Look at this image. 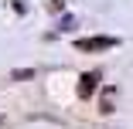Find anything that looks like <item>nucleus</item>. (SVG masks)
Masks as SVG:
<instances>
[{
    "label": "nucleus",
    "instance_id": "obj_3",
    "mask_svg": "<svg viewBox=\"0 0 133 129\" xmlns=\"http://www.w3.org/2000/svg\"><path fill=\"white\" fill-rule=\"evenodd\" d=\"M113 95H116V88H106V95H102V112H113Z\"/></svg>",
    "mask_w": 133,
    "mask_h": 129
},
{
    "label": "nucleus",
    "instance_id": "obj_2",
    "mask_svg": "<svg viewBox=\"0 0 133 129\" xmlns=\"http://www.w3.org/2000/svg\"><path fill=\"white\" fill-rule=\"evenodd\" d=\"M96 85H99V75L96 71H85L82 78H78V98H89L96 92Z\"/></svg>",
    "mask_w": 133,
    "mask_h": 129
},
{
    "label": "nucleus",
    "instance_id": "obj_1",
    "mask_svg": "<svg viewBox=\"0 0 133 129\" xmlns=\"http://www.w3.org/2000/svg\"><path fill=\"white\" fill-rule=\"evenodd\" d=\"M116 44H119L116 37H78V41H75L78 51H109V48H116Z\"/></svg>",
    "mask_w": 133,
    "mask_h": 129
}]
</instances>
